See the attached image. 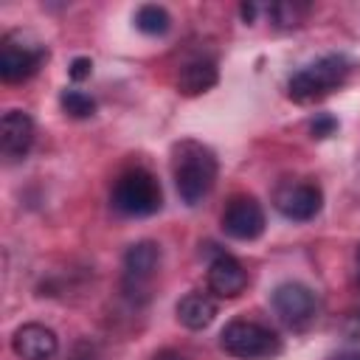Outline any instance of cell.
Returning <instances> with one entry per match:
<instances>
[{"label":"cell","mask_w":360,"mask_h":360,"mask_svg":"<svg viewBox=\"0 0 360 360\" xmlns=\"http://www.w3.org/2000/svg\"><path fill=\"white\" fill-rule=\"evenodd\" d=\"M340 360H360V352L357 354H349V357H340Z\"/></svg>","instance_id":"21"},{"label":"cell","mask_w":360,"mask_h":360,"mask_svg":"<svg viewBox=\"0 0 360 360\" xmlns=\"http://www.w3.org/2000/svg\"><path fill=\"white\" fill-rule=\"evenodd\" d=\"M45 56L48 51L34 34L14 28L0 39V79L8 84L25 82L39 70Z\"/></svg>","instance_id":"5"},{"label":"cell","mask_w":360,"mask_h":360,"mask_svg":"<svg viewBox=\"0 0 360 360\" xmlns=\"http://www.w3.org/2000/svg\"><path fill=\"white\" fill-rule=\"evenodd\" d=\"M152 360H188V357L183 352H177V349H158L152 354Z\"/></svg>","instance_id":"20"},{"label":"cell","mask_w":360,"mask_h":360,"mask_svg":"<svg viewBox=\"0 0 360 360\" xmlns=\"http://www.w3.org/2000/svg\"><path fill=\"white\" fill-rule=\"evenodd\" d=\"M273 205L292 222H309L323 208V191L309 180H284L273 191Z\"/></svg>","instance_id":"6"},{"label":"cell","mask_w":360,"mask_h":360,"mask_svg":"<svg viewBox=\"0 0 360 360\" xmlns=\"http://www.w3.org/2000/svg\"><path fill=\"white\" fill-rule=\"evenodd\" d=\"M352 76V62L343 53H326L295 70L287 82V96L295 104H312L340 90Z\"/></svg>","instance_id":"2"},{"label":"cell","mask_w":360,"mask_h":360,"mask_svg":"<svg viewBox=\"0 0 360 360\" xmlns=\"http://www.w3.org/2000/svg\"><path fill=\"white\" fill-rule=\"evenodd\" d=\"M59 104L70 118H90L96 112V101L82 90H65L59 96Z\"/></svg>","instance_id":"16"},{"label":"cell","mask_w":360,"mask_h":360,"mask_svg":"<svg viewBox=\"0 0 360 360\" xmlns=\"http://www.w3.org/2000/svg\"><path fill=\"white\" fill-rule=\"evenodd\" d=\"M335 129H338V121H335L332 115H315L312 124H309L312 138H329Z\"/></svg>","instance_id":"18"},{"label":"cell","mask_w":360,"mask_h":360,"mask_svg":"<svg viewBox=\"0 0 360 360\" xmlns=\"http://www.w3.org/2000/svg\"><path fill=\"white\" fill-rule=\"evenodd\" d=\"M219 79V70L211 59H191L177 73V90L183 96H200L208 93Z\"/></svg>","instance_id":"14"},{"label":"cell","mask_w":360,"mask_h":360,"mask_svg":"<svg viewBox=\"0 0 360 360\" xmlns=\"http://www.w3.org/2000/svg\"><path fill=\"white\" fill-rule=\"evenodd\" d=\"M135 28L146 37H163L169 28H172V17L163 6H155V3H146L135 11Z\"/></svg>","instance_id":"15"},{"label":"cell","mask_w":360,"mask_h":360,"mask_svg":"<svg viewBox=\"0 0 360 360\" xmlns=\"http://www.w3.org/2000/svg\"><path fill=\"white\" fill-rule=\"evenodd\" d=\"M270 304H273V312L278 315V321L287 323L290 329H304L318 315V298L301 281L278 284L273 290V295H270Z\"/></svg>","instance_id":"8"},{"label":"cell","mask_w":360,"mask_h":360,"mask_svg":"<svg viewBox=\"0 0 360 360\" xmlns=\"http://www.w3.org/2000/svg\"><path fill=\"white\" fill-rule=\"evenodd\" d=\"M90 73H93V62L87 56H76L70 62V68H68V76L73 82H84V79H90Z\"/></svg>","instance_id":"19"},{"label":"cell","mask_w":360,"mask_h":360,"mask_svg":"<svg viewBox=\"0 0 360 360\" xmlns=\"http://www.w3.org/2000/svg\"><path fill=\"white\" fill-rule=\"evenodd\" d=\"M357 259H360V253H357Z\"/></svg>","instance_id":"23"},{"label":"cell","mask_w":360,"mask_h":360,"mask_svg":"<svg viewBox=\"0 0 360 360\" xmlns=\"http://www.w3.org/2000/svg\"><path fill=\"white\" fill-rule=\"evenodd\" d=\"M309 14V6H301V3H276L270 6V17L276 20L278 28H295L304 22V17Z\"/></svg>","instance_id":"17"},{"label":"cell","mask_w":360,"mask_h":360,"mask_svg":"<svg viewBox=\"0 0 360 360\" xmlns=\"http://www.w3.org/2000/svg\"><path fill=\"white\" fill-rule=\"evenodd\" d=\"M217 174H219L217 155L205 143L186 138L172 146V180L186 205L202 202L211 194Z\"/></svg>","instance_id":"1"},{"label":"cell","mask_w":360,"mask_h":360,"mask_svg":"<svg viewBox=\"0 0 360 360\" xmlns=\"http://www.w3.org/2000/svg\"><path fill=\"white\" fill-rule=\"evenodd\" d=\"M205 281H208V290L217 298H236L248 287V270L231 253H217L214 262L208 264V278Z\"/></svg>","instance_id":"12"},{"label":"cell","mask_w":360,"mask_h":360,"mask_svg":"<svg viewBox=\"0 0 360 360\" xmlns=\"http://www.w3.org/2000/svg\"><path fill=\"white\" fill-rule=\"evenodd\" d=\"M219 225L222 231L231 236V239H239V242H253L264 233L267 228V214L262 208V202L250 194H236L225 202V211L219 217Z\"/></svg>","instance_id":"7"},{"label":"cell","mask_w":360,"mask_h":360,"mask_svg":"<svg viewBox=\"0 0 360 360\" xmlns=\"http://www.w3.org/2000/svg\"><path fill=\"white\" fill-rule=\"evenodd\" d=\"M110 202L121 217H152L163 205V191L152 172L129 169L115 180Z\"/></svg>","instance_id":"3"},{"label":"cell","mask_w":360,"mask_h":360,"mask_svg":"<svg viewBox=\"0 0 360 360\" xmlns=\"http://www.w3.org/2000/svg\"><path fill=\"white\" fill-rule=\"evenodd\" d=\"M174 312H177V321L186 329H194L197 332V329H205V326L214 323V318H217V301L211 295H205V292H188V295H183L177 301Z\"/></svg>","instance_id":"13"},{"label":"cell","mask_w":360,"mask_h":360,"mask_svg":"<svg viewBox=\"0 0 360 360\" xmlns=\"http://www.w3.org/2000/svg\"><path fill=\"white\" fill-rule=\"evenodd\" d=\"M34 135H37V127H34V118L28 112H22V110L3 112V121H0V152H3V158H8V160L25 158V152L34 143Z\"/></svg>","instance_id":"11"},{"label":"cell","mask_w":360,"mask_h":360,"mask_svg":"<svg viewBox=\"0 0 360 360\" xmlns=\"http://www.w3.org/2000/svg\"><path fill=\"white\" fill-rule=\"evenodd\" d=\"M76 360H93V357H76Z\"/></svg>","instance_id":"22"},{"label":"cell","mask_w":360,"mask_h":360,"mask_svg":"<svg viewBox=\"0 0 360 360\" xmlns=\"http://www.w3.org/2000/svg\"><path fill=\"white\" fill-rule=\"evenodd\" d=\"M219 346L236 360H273L276 354H281V338L273 329L245 318L225 323V329L219 332Z\"/></svg>","instance_id":"4"},{"label":"cell","mask_w":360,"mask_h":360,"mask_svg":"<svg viewBox=\"0 0 360 360\" xmlns=\"http://www.w3.org/2000/svg\"><path fill=\"white\" fill-rule=\"evenodd\" d=\"M11 349L20 360H53L59 352V340L51 326L31 321L17 326V332L11 335Z\"/></svg>","instance_id":"10"},{"label":"cell","mask_w":360,"mask_h":360,"mask_svg":"<svg viewBox=\"0 0 360 360\" xmlns=\"http://www.w3.org/2000/svg\"><path fill=\"white\" fill-rule=\"evenodd\" d=\"M160 267V245L152 239H141L127 248L124 253V290L138 298L141 292L149 290L155 273Z\"/></svg>","instance_id":"9"}]
</instances>
